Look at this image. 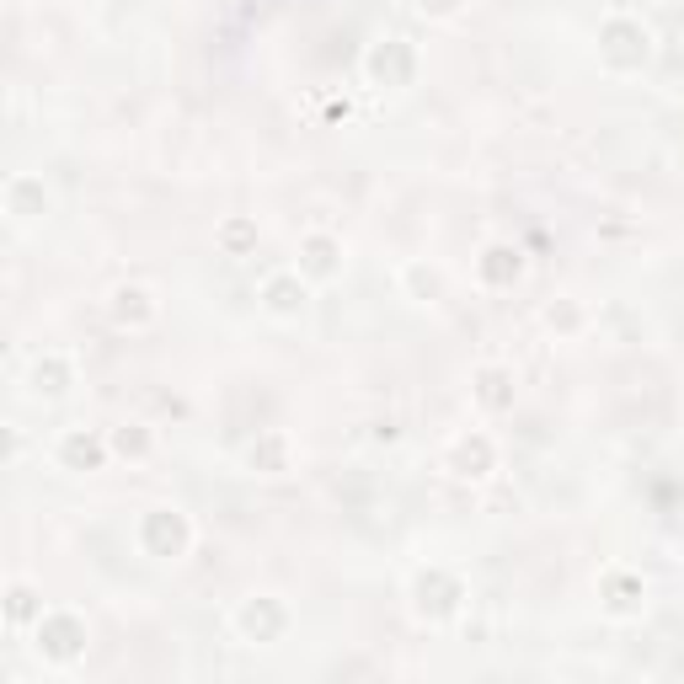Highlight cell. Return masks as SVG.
I'll return each mask as SVG.
<instances>
[{"instance_id":"obj_4","label":"cell","mask_w":684,"mask_h":684,"mask_svg":"<svg viewBox=\"0 0 684 684\" xmlns=\"http://www.w3.org/2000/svg\"><path fill=\"white\" fill-rule=\"evenodd\" d=\"M113 300H118V305H113V316H118V321H129V310H134V321H150V316H155V305H150V294H145V289H118Z\"/></svg>"},{"instance_id":"obj_6","label":"cell","mask_w":684,"mask_h":684,"mask_svg":"<svg viewBox=\"0 0 684 684\" xmlns=\"http://www.w3.org/2000/svg\"><path fill=\"white\" fill-rule=\"evenodd\" d=\"M497 385H508V375L503 369H481V401H487V407H508V391H497Z\"/></svg>"},{"instance_id":"obj_8","label":"cell","mask_w":684,"mask_h":684,"mask_svg":"<svg viewBox=\"0 0 684 684\" xmlns=\"http://www.w3.org/2000/svg\"><path fill=\"white\" fill-rule=\"evenodd\" d=\"M118 449H123V455L134 449V455H139V449H145V433H118Z\"/></svg>"},{"instance_id":"obj_2","label":"cell","mask_w":684,"mask_h":684,"mask_svg":"<svg viewBox=\"0 0 684 684\" xmlns=\"http://www.w3.org/2000/svg\"><path fill=\"white\" fill-rule=\"evenodd\" d=\"M33 391L38 396H65L70 391V364L65 359H38L33 364Z\"/></svg>"},{"instance_id":"obj_3","label":"cell","mask_w":684,"mask_h":684,"mask_svg":"<svg viewBox=\"0 0 684 684\" xmlns=\"http://www.w3.org/2000/svg\"><path fill=\"white\" fill-rule=\"evenodd\" d=\"M300 268H305L310 278H332V273H337V246L326 241V236H310V241H305Z\"/></svg>"},{"instance_id":"obj_5","label":"cell","mask_w":684,"mask_h":684,"mask_svg":"<svg viewBox=\"0 0 684 684\" xmlns=\"http://www.w3.org/2000/svg\"><path fill=\"white\" fill-rule=\"evenodd\" d=\"M481 273L487 278H519V252H513V246H492L487 262H481Z\"/></svg>"},{"instance_id":"obj_9","label":"cell","mask_w":684,"mask_h":684,"mask_svg":"<svg viewBox=\"0 0 684 684\" xmlns=\"http://www.w3.org/2000/svg\"><path fill=\"white\" fill-rule=\"evenodd\" d=\"M417 6L433 11V17H449V11H455V0H417Z\"/></svg>"},{"instance_id":"obj_1","label":"cell","mask_w":684,"mask_h":684,"mask_svg":"<svg viewBox=\"0 0 684 684\" xmlns=\"http://www.w3.org/2000/svg\"><path fill=\"white\" fill-rule=\"evenodd\" d=\"M262 300H268L273 316H300V310H305V284L294 273H278V278H268Z\"/></svg>"},{"instance_id":"obj_7","label":"cell","mask_w":684,"mask_h":684,"mask_svg":"<svg viewBox=\"0 0 684 684\" xmlns=\"http://www.w3.org/2000/svg\"><path fill=\"white\" fill-rule=\"evenodd\" d=\"M65 460L97 465V460H102V444H97V439H81V433H70V439H65Z\"/></svg>"}]
</instances>
